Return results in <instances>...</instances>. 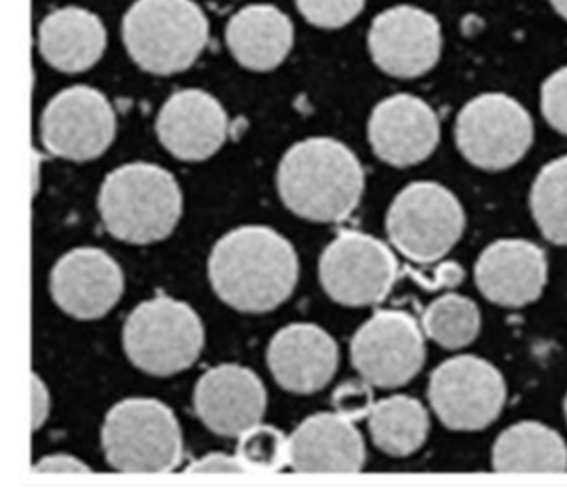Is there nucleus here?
I'll return each instance as SVG.
<instances>
[{"label":"nucleus","mask_w":567,"mask_h":500,"mask_svg":"<svg viewBox=\"0 0 567 500\" xmlns=\"http://www.w3.org/2000/svg\"><path fill=\"white\" fill-rule=\"evenodd\" d=\"M300 261L293 244L261 225L235 228L215 243L208 278L217 296L241 313H268L293 294Z\"/></svg>","instance_id":"nucleus-1"},{"label":"nucleus","mask_w":567,"mask_h":500,"mask_svg":"<svg viewBox=\"0 0 567 500\" xmlns=\"http://www.w3.org/2000/svg\"><path fill=\"white\" fill-rule=\"evenodd\" d=\"M277 188L285 207L297 217L338 223L347 220L363 198V165L337 138H307L281 158Z\"/></svg>","instance_id":"nucleus-2"},{"label":"nucleus","mask_w":567,"mask_h":500,"mask_svg":"<svg viewBox=\"0 0 567 500\" xmlns=\"http://www.w3.org/2000/svg\"><path fill=\"white\" fill-rule=\"evenodd\" d=\"M99 211L112 237L128 244H152L174 233L184 213V195L171 171L134 162L105 177Z\"/></svg>","instance_id":"nucleus-3"},{"label":"nucleus","mask_w":567,"mask_h":500,"mask_svg":"<svg viewBox=\"0 0 567 500\" xmlns=\"http://www.w3.org/2000/svg\"><path fill=\"white\" fill-rule=\"evenodd\" d=\"M132 61L154 75L190 69L208 42V19L194 0H135L122 22Z\"/></svg>","instance_id":"nucleus-4"},{"label":"nucleus","mask_w":567,"mask_h":500,"mask_svg":"<svg viewBox=\"0 0 567 500\" xmlns=\"http://www.w3.org/2000/svg\"><path fill=\"white\" fill-rule=\"evenodd\" d=\"M105 459L118 472L167 473L184 456V436L174 410L151 397L115 404L102 426Z\"/></svg>","instance_id":"nucleus-5"},{"label":"nucleus","mask_w":567,"mask_h":500,"mask_svg":"<svg viewBox=\"0 0 567 500\" xmlns=\"http://www.w3.org/2000/svg\"><path fill=\"white\" fill-rule=\"evenodd\" d=\"M122 336L131 363L161 377L194 366L205 344L204 324L194 308L167 294L138 304L128 314Z\"/></svg>","instance_id":"nucleus-6"},{"label":"nucleus","mask_w":567,"mask_h":500,"mask_svg":"<svg viewBox=\"0 0 567 500\" xmlns=\"http://www.w3.org/2000/svg\"><path fill=\"white\" fill-rule=\"evenodd\" d=\"M466 227L460 198L436 181H414L391 201L386 231L393 247L414 263L446 257Z\"/></svg>","instance_id":"nucleus-7"},{"label":"nucleus","mask_w":567,"mask_h":500,"mask_svg":"<svg viewBox=\"0 0 567 500\" xmlns=\"http://www.w3.org/2000/svg\"><path fill=\"white\" fill-rule=\"evenodd\" d=\"M454 140L473 167L507 170L519 164L533 145V117L511 95L486 92L461 108L454 124Z\"/></svg>","instance_id":"nucleus-8"},{"label":"nucleus","mask_w":567,"mask_h":500,"mask_svg":"<svg viewBox=\"0 0 567 500\" xmlns=\"http://www.w3.org/2000/svg\"><path fill=\"white\" fill-rule=\"evenodd\" d=\"M507 387L489 361L471 354L443 361L431 373L427 399L443 426L474 433L491 426L503 413Z\"/></svg>","instance_id":"nucleus-9"},{"label":"nucleus","mask_w":567,"mask_h":500,"mask_svg":"<svg viewBox=\"0 0 567 500\" xmlns=\"http://www.w3.org/2000/svg\"><path fill=\"white\" fill-rule=\"evenodd\" d=\"M320 283L343 306H373L393 290L398 261L393 251L371 235L343 231L321 253Z\"/></svg>","instance_id":"nucleus-10"},{"label":"nucleus","mask_w":567,"mask_h":500,"mask_svg":"<svg viewBox=\"0 0 567 500\" xmlns=\"http://www.w3.org/2000/svg\"><path fill=\"white\" fill-rule=\"evenodd\" d=\"M424 336L423 327L411 314L377 311L351 340V363L373 387L404 386L426 360Z\"/></svg>","instance_id":"nucleus-11"},{"label":"nucleus","mask_w":567,"mask_h":500,"mask_svg":"<svg viewBox=\"0 0 567 500\" xmlns=\"http://www.w3.org/2000/svg\"><path fill=\"white\" fill-rule=\"evenodd\" d=\"M115 134L114 107L101 91L87 85L59 92L41 118L42 144L64 160H95L109 150Z\"/></svg>","instance_id":"nucleus-12"},{"label":"nucleus","mask_w":567,"mask_h":500,"mask_svg":"<svg viewBox=\"0 0 567 500\" xmlns=\"http://www.w3.org/2000/svg\"><path fill=\"white\" fill-rule=\"evenodd\" d=\"M443 29L436 15L401 4L380 12L368 32L374 65L394 79H417L433 71L443 54Z\"/></svg>","instance_id":"nucleus-13"},{"label":"nucleus","mask_w":567,"mask_h":500,"mask_svg":"<svg viewBox=\"0 0 567 500\" xmlns=\"http://www.w3.org/2000/svg\"><path fill=\"white\" fill-rule=\"evenodd\" d=\"M441 124L436 111L413 94L378 102L368 121V140L381 162L396 168L423 164L436 150Z\"/></svg>","instance_id":"nucleus-14"},{"label":"nucleus","mask_w":567,"mask_h":500,"mask_svg":"<svg viewBox=\"0 0 567 500\" xmlns=\"http://www.w3.org/2000/svg\"><path fill=\"white\" fill-rule=\"evenodd\" d=\"M124 287L121 264L101 248H75L52 268V300L75 320H101L111 313Z\"/></svg>","instance_id":"nucleus-15"},{"label":"nucleus","mask_w":567,"mask_h":500,"mask_svg":"<svg viewBox=\"0 0 567 500\" xmlns=\"http://www.w3.org/2000/svg\"><path fill=\"white\" fill-rule=\"evenodd\" d=\"M267 389L260 377L240 364H218L198 379L194 406L198 419L224 437H240L257 426L267 410Z\"/></svg>","instance_id":"nucleus-16"},{"label":"nucleus","mask_w":567,"mask_h":500,"mask_svg":"<svg viewBox=\"0 0 567 500\" xmlns=\"http://www.w3.org/2000/svg\"><path fill=\"white\" fill-rule=\"evenodd\" d=\"M227 112L205 91L187 88L167 98L155 121L158 140L178 160L214 157L228 138Z\"/></svg>","instance_id":"nucleus-17"},{"label":"nucleus","mask_w":567,"mask_h":500,"mask_svg":"<svg viewBox=\"0 0 567 500\" xmlns=\"http://www.w3.org/2000/svg\"><path fill=\"white\" fill-rule=\"evenodd\" d=\"M546 253L519 238L493 241L481 251L474 267L477 290L503 308H523L543 294L547 283Z\"/></svg>","instance_id":"nucleus-18"},{"label":"nucleus","mask_w":567,"mask_h":500,"mask_svg":"<svg viewBox=\"0 0 567 500\" xmlns=\"http://www.w3.org/2000/svg\"><path fill=\"white\" fill-rule=\"evenodd\" d=\"M267 361L278 386L288 393L313 394L333 379L340 350L318 324L293 323L271 337Z\"/></svg>","instance_id":"nucleus-19"},{"label":"nucleus","mask_w":567,"mask_h":500,"mask_svg":"<svg viewBox=\"0 0 567 500\" xmlns=\"http://www.w3.org/2000/svg\"><path fill=\"white\" fill-rule=\"evenodd\" d=\"M367 447L353 420L338 413L307 417L290 437V466L300 473H354Z\"/></svg>","instance_id":"nucleus-20"},{"label":"nucleus","mask_w":567,"mask_h":500,"mask_svg":"<svg viewBox=\"0 0 567 500\" xmlns=\"http://www.w3.org/2000/svg\"><path fill=\"white\" fill-rule=\"evenodd\" d=\"M38 45L44 61L55 71L82 74L104 55L107 31L97 14L72 6L45 15L39 25Z\"/></svg>","instance_id":"nucleus-21"},{"label":"nucleus","mask_w":567,"mask_h":500,"mask_svg":"<svg viewBox=\"0 0 567 500\" xmlns=\"http://www.w3.org/2000/svg\"><path fill=\"white\" fill-rule=\"evenodd\" d=\"M228 51L241 67L270 72L284 64L295 44L290 18L271 4H251L231 15L225 29Z\"/></svg>","instance_id":"nucleus-22"},{"label":"nucleus","mask_w":567,"mask_h":500,"mask_svg":"<svg viewBox=\"0 0 567 500\" xmlns=\"http://www.w3.org/2000/svg\"><path fill=\"white\" fill-rule=\"evenodd\" d=\"M493 467L501 473L566 472V440L553 427L536 420L513 424L494 442Z\"/></svg>","instance_id":"nucleus-23"},{"label":"nucleus","mask_w":567,"mask_h":500,"mask_svg":"<svg viewBox=\"0 0 567 500\" xmlns=\"http://www.w3.org/2000/svg\"><path fill=\"white\" fill-rule=\"evenodd\" d=\"M430 413L411 396L396 394L374 404L368 427L374 446L391 457L417 452L430 436Z\"/></svg>","instance_id":"nucleus-24"},{"label":"nucleus","mask_w":567,"mask_h":500,"mask_svg":"<svg viewBox=\"0 0 567 500\" xmlns=\"http://www.w3.org/2000/svg\"><path fill=\"white\" fill-rule=\"evenodd\" d=\"M529 204L544 238L567 247V155L540 168L530 187Z\"/></svg>","instance_id":"nucleus-25"},{"label":"nucleus","mask_w":567,"mask_h":500,"mask_svg":"<svg viewBox=\"0 0 567 500\" xmlns=\"http://www.w3.org/2000/svg\"><path fill=\"white\" fill-rule=\"evenodd\" d=\"M426 337L444 350L470 346L481 331V311L463 294H444L427 304L421 320Z\"/></svg>","instance_id":"nucleus-26"},{"label":"nucleus","mask_w":567,"mask_h":500,"mask_svg":"<svg viewBox=\"0 0 567 500\" xmlns=\"http://www.w3.org/2000/svg\"><path fill=\"white\" fill-rule=\"evenodd\" d=\"M237 456L247 472H278L290 463V439L277 427L260 423L238 437Z\"/></svg>","instance_id":"nucleus-27"},{"label":"nucleus","mask_w":567,"mask_h":500,"mask_svg":"<svg viewBox=\"0 0 567 500\" xmlns=\"http://www.w3.org/2000/svg\"><path fill=\"white\" fill-rule=\"evenodd\" d=\"M367 0H297L300 14L315 28L341 29L363 12Z\"/></svg>","instance_id":"nucleus-28"},{"label":"nucleus","mask_w":567,"mask_h":500,"mask_svg":"<svg viewBox=\"0 0 567 500\" xmlns=\"http://www.w3.org/2000/svg\"><path fill=\"white\" fill-rule=\"evenodd\" d=\"M540 112L550 128L567 137V65L557 69L544 81Z\"/></svg>","instance_id":"nucleus-29"},{"label":"nucleus","mask_w":567,"mask_h":500,"mask_svg":"<svg viewBox=\"0 0 567 500\" xmlns=\"http://www.w3.org/2000/svg\"><path fill=\"white\" fill-rule=\"evenodd\" d=\"M371 387L373 386L363 377L340 384L331 396L334 413L353 420V423L370 416L371 409L377 404Z\"/></svg>","instance_id":"nucleus-30"},{"label":"nucleus","mask_w":567,"mask_h":500,"mask_svg":"<svg viewBox=\"0 0 567 500\" xmlns=\"http://www.w3.org/2000/svg\"><path fill=\"white\" fill-rule=\"evenodd\" d=\"M188 473H244L247 472L237 454L214 452L195 460L187 469Z\"/></svg>","instance_id":"nucleus-31"},{"label":"nucleus","mask_w":567,"mask_h":500,"mask_svg":"<svg viewBox=\"0 0 567 500\" xmlns=\"http://www.w3.org/2000/svg\"><path fill=\"white\" fill-rule=\"evenodd\" d=\"M51 390L41 376L32 374V430H39L51 416Z\"/></svg>","instance_id":"nucleus-32"},{"label":"nucleus","mask_w":567,"mask_h":500,"mask_svg":"<svg viewBox=\"0 0 567 500\" xmlns=\"http://www.w3.org/2000/svg\"><path fill=\"white\" fill-rule=\"evenodd\" d=\"M34 473H87L91 472L87 463L79 460L78 457L69 456V454H54V456H45L44 459L35 463Z\"/></svg>","instance_id":"nucleus-33"},{"label":"nucleus","mask_w":567,"mask_h":500,"mask_svg":"<svg viewBox=\"0 0 567 500\" xmlns=\"http://www.w3.org/2000/svg\"><path fill=\"white\" fill-rule=\"evenodd\" d=\"M464 278V270L456 263H444L437 268L436 283L440 287L454 288L461 284Z\"/></svg>","instance_id":"nucleus-34"},{"label":"nucleus","mask_w":567,"mask_h":500,"mask_svg":"<svg viewBox=\"0 0 567 500\" xmlns=\"http://www.w3.org/2000/svg\"><path fill=\"white\" fill-rule=\"evenodd\" d=\"M550 8L567 21V0H549Z\"/></svg>","instance_id":"nucleus-35"},{"label":"nucleus","mask_w":567,"mask_h":500,"mask_svg":"<svg viewBox=\"0 0 567 500\" xmlns=\"http://www.w3.org/2000/svg\"><path fill=\"white\" fill-rule=\"evenodd\" d=\"M564 414H566V419H567V394H566V399H564Z\"/></svg>","instance_id":"nucleus-36"}]
</instances>
